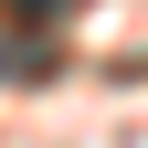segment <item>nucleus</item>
Instances as JSON below:
<instances>
[]
</instances>
